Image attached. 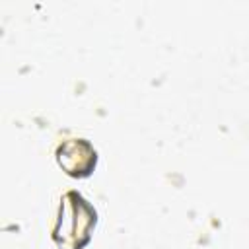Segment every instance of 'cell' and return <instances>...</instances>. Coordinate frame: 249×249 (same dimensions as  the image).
I'll return each mask as SVG.
<instances>
[{"instance_id": "6da1fadb", "label": "cell", "mask_w": 249, "mask_h": 249, "mask_svg": "<svg viewBox=\"0 0 249 249\" xmlns=\"http://www.w3.org/2000/svg\"><path fill=\"white\" fill-rule=\"evenodd\" d=\"M97 222L93 206L76 191H68L58 208V218L53 230V239L60 249H82L91 237Z\"/></svg>"}, {"instance_id": "7a4b0ae2", "label": "cell", "mask_w": 249, "mask_h": 249, "mask_svg": "<svg viewBox=\"0 0 249 249\" xmlns=\"http://www.w3.org/2000/svg\"><path fill=\"white\" fill-rule=\"evenodd\" d=\"M60 167L72 177H88L97 161L95 150L88 140H66L56 150Z\"/></svg>"}]
</instances>
